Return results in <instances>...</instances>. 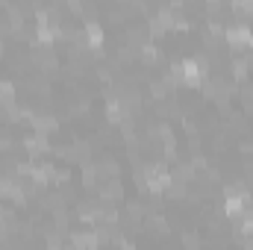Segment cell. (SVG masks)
Masks as SVG:
<instances>
[{
	"label": "cell",
	"instance_id": "cell-1",
	"mask_svg": "<svg viewBox=\"0 0 253 250\" xmlns=\"http://www.w3.org/2000/svg\"><path fill=\"white\" fill-rule=\"evenodd\" d=\"M206 74H209V59H206V56H191V59H183V62H177L171 71H168V77H171L177 85H189V88L203 85Z\"/></svg>",
	"mask_w": 253,
	"mask_h": 250
},
{
	"label": "cell",
	"instance_id": "cell-2",
	"mask_svg": "<svg viewBox=\"0 0 253 250\" xmlns=\"http://www.w3.org/2000/svg\"><path fill=\"white\" fill-rule=\"evenodd\" d=\"M59 36H62V27L56 21V12L42 9L36 15V39H39V44H53Z\"/></svg>",
	"mask_w": 253,
	"mask_h": 250
},
{
	"label": "cell",
	"instance_id": "cell-3",
	"mask_svg": "<svg viewBox=\"0 0 253 250\" xmlns=\"http://www.w3.org/2000/svg\"><path fill=\"white\" fill-rule=\"evenodd\" d=\"M174 27L186 30V21H183L174 9H159V12L150 15V21H147V33H150V36H165V33L174 30Z\"/></svg>",
	"mask_w": 253,
	"mask_h": 250
},
{
	"label": "cell",
	"instance_id": "cell-4",
	"mask_svg": "<svg viewBox=\"0 0 253 250\" xmlns=\"http://www.w3.org/2000/svg\"><path fill=\"white\" fill-rule=\"evenodd\" d=\"M224 39H227V44H230L236 53H248V50H253V33H251V27H245V24L227 27V30H224Z\"/></svg>",
	"mask_w": 253,
	"mask_h": 250
},
{
	"label": "cell",
	"instance_id": "cell-5",
	"mask_svg": "<svg viewBox=\"0 0 253 250\" xmlns=\"http://www.w3.org/2000/svg\"><path fill=\"white\" fill-rule=\"evenodd\" d=\"M97 194H100V200H103V203H115V200H121V197H124V186H121V180H118V177H109V180H100Z\"/></svg>",
	"mask_w": 253,
	"mask_h": 250
},
{
	"label": "cell",
	"instance_id": "cell-6",
	"mask_svg": "<svg viewBox=\"0 0 253 250\" xmlns=\"http://www.w3.org/2000/svg\"><path fill=\"white\" fill-rule=\"evenodd\" d=\"M33 62L39 65L42 71H56V65H59L50 44H36V47H33Z\"/></svg>",
	"mask_w": 253,
	"mask_h": 250
},
{
	"label": "cell",
	"instance_id": "cell-7",
	"mask_svg": "<svg viewBox=\"0 0 253 250\" xmlns=\"http://www.w3.org/2000/svg\"><path fill=\"white\" fill-rule=\"evenodd\" d=\"M24 150H27L30 156H42V153H50V141H47V135L33 132V135L24 138Z\"/></svg>",
	"mask_w": 253,
	"mask_h": 250
},
{
	"label": "cell",
	"instance_id": "cell-8",
	"mask_svg": "<svg viewBox=\"0 0 253 250\" xmlns=\"http://www.w3.org/2000/svg\"><path fill=\"white\" fill-rule=\"evenodd\" d=\"M30 126H33V132H42V135H50V132H56V126H59V121L53 118V115H33L30 118Z\"/></svg>",
	"mask_w": 253,
	"mask_h": 250
},
{
	"label": "cell",
	"instance_id": "cell-9",
	"mask_svg": "<svg viewBox=\"0 0 253 250\" xmlns=\"http://www.w3.org/2000/svg\"><path fill=\"white\" fill-rule=\"evenodd\" d=\"M83 36H85V44H88L91 50L103 47V27H100L97 21H91V18H88V21H85V33H83Z\"/></svg>",
	"mask_w": 253,
	"mask_h": 250
},
{
	"label": "cell",
	"instance_id": "cell-10",
	"mask_svg": "<svg viewBox=\"0 0 253 250\" xmlns=\"http://www.w3.org/2000/svg\"><path fill=\"white\" fill-rule=\"evenodd\" d=\"M68 245L71 248H97L100 245V233L94 230V233H74L71 239H68Z\"/></svg>",
	"mask_w": 253,
	"mask_h": 250
},
{
	"label": "cell",
	"instance_id": "cell-11",
	"mask_svg": "<svg viewBox=\"0 0 253 250\" xmlns=\"http://www.w3.org/2000/svg\"><path fill=\"white\" fill-rule=\"evenodd\" d=\"M206 97H212V100H218V103H227V97H230V85L227 83H221V80H215V83H206Z\"/></svg>",
	"mask_w": 253,
	"mask_h": 250
},
{
	"label": "cell",
	"instance_id": "cell-12",
	"mask_svg": "<svg viewBox=\"0 0 253 250\" xmlns=\"http://www.w3.org/2000/svg\"><path fill=\"white\" fill-rule=\"evenodd\" d=\"M65 156H68V159H74V162H83V165H85V162H88V156H91V147H88L85 141H80V144L68 147V150H65Z\"/></svg>",
	"mask_w": 253,
	"mask_h": 250
},
{
	"label": "cell",
	"instance_id": "cell-13",
	"mask_svg": "<svg viewBox=\"0 0 253 250\" xmlns=\"http://www.w3.org/2000/svg\"><path fill=\"white\" fill-rule=\"evenodd\" d=\"M118 100H121V106H124L129 115H132V112L138 109V103H141V97H138V91H135V88H124V91L118 94Z\"/></svg>",
	"mask_w": 253,
	"mask_h": 250
},
{
	"label": "cell",
	"instance_id": "cell-14",
	"mask_svg": "<svg viewBox=\"0 0 253 250\" xmlns=\"http://www.w3.org/2000/svg\"><path fill=\"white\" fill-rule=\"evenodd\" d=\"M83 186L85 188H97L100 186V171H97V165H83Z\"/></svg>",
	"mask_w": 253,
	"mask_h": 250
},
{
	"label": "cell",
	"instance_id": "cell-15",
	"mask_svg": "<svg viewBox=\"0 0 253 250\" xmlns=\"http://www.w3.org/2000/svg\"><path fill=\"white\" fill-rule=\"evenodd\" d=\"M126 115H129V112L121 106V100H109V106H106V118H109L112 124H121Z\"/></svg>",
	"mask_w": 253,
	"mask_h": 250
},
{
	"label": "cell",
	"instance_id": "cell-16",
	"mask_svg": "<svg viewBox=\"0 0 253 250\" xmlns=\"http://www.w3.org/2000/svg\"><path fill=\"white\" fill-rule=\"evenodd\" d=\"M165 194H168V197H174V200H183V197L189 194V183H180V180H174V177H171V186L165 188Z\"/></svg>",
	"mask_w": 253,
	"mask_h": 250
},
{
	"label": "cell",
	"instance_id": "cell-17",
	"mask_svg": "<svg viewBox=\"0 0 253 250\" xmlns=\"http://www.w3.org/2000/svg\"><path fill=\"white\" fill-rule=\"evenodd\" d=\"M230 3L239 18H253V0H230Z\"/></svg>",
	"mask_w": 253,
	"mask_h": 250
},
{
	"label": "cell",
	"instance_id": "cell-18",
	"mask_svg": "<svg viewBox=\"0 0 253 250\" xmlns=\"http://www.w3.org/2000/svg\"><path fill=\"white\" fill-rule=\"evenodd\" d=\"M138 56H141V62H147V65H153L156 59H159V50L150 44V42H144L141 47H138Z\"/></svg>",
	"mask_w": 253,
	"mask_h": 250
},
{
	"label": "cell",
	"instance_id": "cell-19",
	"mask_svg": "<svg viewBox=\"0 0 253 250\" xmlns=\"http://www.w3.org/2000/svg\"><path fill=\"white\" fill-rule=\"evenodd\" d=\"M97 171H100V180H109V177H118V165L112 159L106 162H97Z\"/></svg>",
	"mask_w": 253,
	"mask_h": 250
},
{
	"label": "cell",
	"instance_id": "cell-20",
	"mask_svg": "<svg viewBox=\"0 0 253 250\" xmlns=\"http://www.w3.org/2000/svg\"><path fill=\"white\" fill-rule=\"evenodd\" d=\"M233 77L236 80H245L248 77V62L245 59H233Z\"/></svg>",
	"mask_w": 253,
	"mask_h": 250
},
{
	"label": "cell",
	"instance_id": "cell-21",
	"mask_svg": "<svg viewBox=\"0 0 253 250\" xmlns=\"http://www.w3.org/2000/svg\"><path fill=\"white\" fill-rule=\"evenodd\" d=\"M242 103H245L248 112H253V85H245L242 88Z\"/></svg>",
	"mask_w": 253,
	"mask_h": 250
},
{
	"label": "cell",
	"instance_id": "cell-22",
	"mask_svg": "<svg viewBox=\"0 0 253 250\" xmlns=\"http://www.w3.org/2000/svg\"><path fill=\"white\" fill-rule=\"evenodd\" d=\"M68 9H71L74 15H83V0H68Z\"/></svg>",
	"mask_w": 253,
	"mask_h": 250
},
{
	"label": "cell",
	"instance_id": "cell-23",
	"mask_svg": "<svg viewBox=\"0 0 253 250\" xmlns=\"http://www.w3.org/2000/svg\"><path fill=\"white\" fill-rule=\"evenodd\" d=\"M47 245H50V248H59V245H62V239H59V236H47Z\"/></svg>",
	"mask_w": 253,
	"mask_h": 250
},
{
	"label": "cell",
	"instance_id": "cell-24",
	"mask_svg": "<svg viewBox=\"0 0 253 250\" xmlns=\"http://www.w3.org/2000/svg\"><path fill=\"white\" fill-rule=\"evenodd\" d=\"M3 50H6V44H3V39H0V56H3Z\"/></svg>",
	"mask_w": 253,
	"mask_h": 250
},
{
	"label": "cell",
	"instance_id": "cell-25",
	"mask_svg": "<svg viewBox=\"0 0 253 250\" xmlns=\"http://www.w3.org/2000/svg\"><path fill=\"white\" fill-rule=\"evenodd\" d=\"M3 147H6V141H3V138H0V150H3Z\"/></svg>",
	"mask_w": 253,
	"mask_h": 250
},
{
	"label": "cell",
	"instance_id": "cell-26",
	"mask_svg": "<svg viewBox=\"0 0 253 250\" xmlns=\"http://www.w3.org/2000/svg\"><path fill=\"white\" fill-rule=\"evenodd\" d=\"M209 3H221V0H209Z\"/></svg>",
	"mask_w": 253,
	"mask_h": 250
}]
</instances>
